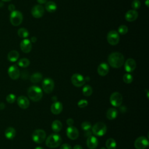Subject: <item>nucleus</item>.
Here are the masks:
<instances>
[{
  "instance_id": "nucleus-40",
  "label": "nucleus",
  "mask_w": 149,
  "mask_h": 149,
  "mask_svg": "<svg viewBox=\"0 0 149 149\" xmlns=\"http://www.w3.org/2000/svg\"><path fill=\"white\" fill-rule=\"evenodd\" d=\"M8 10H9L10 12H12L15 10V6L13 4H10V5H9V6H8Z\"/></svg>"
},
{
  "instance_id": "nucleus-19",
  "label": "nucleus",
  "mask_w": 149,
  "mask_h": 149,
  "mask_svg": "<svg viewBox=\"0 0 149 149\" xmlns=\"http://www.w3.org/2000/svg\"><path fill=\"white\" fill-rule=\"evenodd\" d=\"M63 109V106L61 102L58 101L54 102L51 106V111L53 114H59Z\"/></svg>"
},
{
  "instance_id": "nucleus-1",
  "label": "nucleus",
  "mask_w": 149,
  "mask_h": 149,
  "mask_svg": "<svg viewBox=\"0 0 149 149\" xmlns=\"http://www.w3.org/2000/svg\"><path fill=\"white\" fill-rule=\"evenodd\" d=\"M108 62L109 65L112 68H119L123 65L125 62V58L121 53L114 52L109 55Z\"/></svg>"
},
{
  "instance_id": "nucleus-37",
  "label": "nucleus",
  "mask_w": 149,
  "mask_h": 149,
  "mask_svg": "<svg viewBox=\"0 0 149 149\" xmlns=\"http://www.w3.org/2000/svg\"><path fill=\"white\" fill-rule=\"evenodd\" d=\"M87 105H88V101L86 100H81L77 103L78 107L81 108L86 107Z\"/></svg>"
},
{
  "instance_id": "nucleus-21",
  "label": "nucleus",
  "mask_w": 149,
  "mask_h": 149,
  "mask_svg": "<svg viewBox=\"0 0 149 149\" xmlns=\"http://www.w3.org/2000/svg\"><path fill=\"white\" fill-rule=\"evenodd\" d=\"M87 146L88 148L90 149H95L97 148L98 141L97 139L93 136H90L88 137L87 140Z\"/></svg>"
},
{
  "instance_id": "nucleus-46",
  "label": "nucleus",
  "mask_w": 149,
  "mask_h": 149,
  "mask_svg": "<svg viewBox=\"0 0 149 149\" xmlns=\"http://www.w3.org/2000/svg\"><path fill=\"white\" fill-rule=\"evenodd\" d=\"M3 2H9V1H12V0H2Z\"/></svg>"
},
{
  "instance_id": "nucleus-12",
  "label": "nucleus",
  "mask_w": 149,
  "mask_h": 149,
  "mask_svg": "<svg viewBox=\"0 0 149 149\" xmlns=\"http://www.w3.org/2000/svg\"><path fill=\"white\" fill-rule=\"evenodd\" d=\"M8 74L10 79L16 80L20 77V72L17 66L15 65H13L9 67L8 69Z\"/></svg>"
},
{
  "instance_id": "nucleus-41",
  "label": "nucleus",
  "mask_w": 149,
  "mask_h": 149,
  "mask_svg": "<svg viewBox=\"0 0 149 149\" xmlns=\"http://www.w3.org/2000/svg\"><path fill=\"white\" fill-rule=\"evenodd\" d=\"M72 149H83V148L81 146H80L79 144H77V145H75Z\"/></svg>"
},
{
  "instance_id": "nucleus-45",
  "label": "nucleus",
  "mask_w": 149,
  "mask_h": 149,
  "mask_svg": "<svg viewBox=\"0 0 149 149\" xmlns=\"http://www.w3.org/2000/svg\"><path fill=\"white\" fill-rule=\"evenodd\" d=\"M35 149H44V148L41 147H37L35 148Z\"/></svg>"
},
{
  "instance_id": "nucleus-16",
  "label": "nucleus",
  "mask_w": 149,
  "mask_h": 149,
  "mask_svg": "<svg viewBox=\"0 0 149 149\" xmlns=\"http://www.w3.org/2000/svg\"><path fill=\"white\" fill-rule=\"evenodd\" d=\"M66 135L70 139L75 140L79 136L78 130L73 126H69L66 129Z\"/></svg>"
},
{
  "instance_id": "nucleus-23",
  "label": "nucleus",
  "mask_w": 149,
  "mask_h": 149,
  "mask_svg": "<svg viewBox=\"0 0 149 149\" xmlns=\"http://www.w3.org/2000/svg\"><path fill=\"white\" fill-rule=\"evenodd\" d=\"M16 135V130L13 127H9L5 131V136L8 140L13 139Z\"/></svg>"
},
{
  "instance_id": "nucleus-13",
  "label": "nucleus",
  "mask_w": 149,
  "mask_h": 149,
  "mask_svg": "<svg viewBox=\"0 0 149 149\" xmlns=\"http://www.w3.org/2000/svg\"><path fill=\"white\" fill-rule=\"evenodd\" d=\"M31 12L34 17L40 18L44 13V8L41 5H36L33 7Z\"/></svg>"
},
{
  "instance_id": "nucleus-44",
  "label": "nucleus",
  "mask_w": 149,
  "mask_h": 149,
  "mask_svg": "<svg viewBox=\"0 0 149 149\" xmlns=\"http://www.w3.org/2000/svg\"><path fill=\"white\" fill-rule=\"evenodd\" d=\"M37 38L36 37H32L31 38V41L33 42H36L37 41Z\"/></svg>"
},
{
  "instance_id": "nucleus-39",
  "label": "nucleus",
  "mask_w": 149,
  "mask_h": 149,
  "mask_svg": "<svg viewBox=\"0 0 149 149\" xmlns=\"http://www.w3.org/2000/svg\"><path fill=\"white\" fill-rule=\"evenodd\" d=\"M66 123H67V124H68V125L69 126H73V123H74V120H73V119L69 118V119H67Z\"/></svg>"
},
{
  "instance_id": "nucleus-6",
  "label": "nucleus",
  "mask_w": 149,
  "mask_h": 149,
  "mask_svg": "<svg viewBox=\"0 0 149 149\" xmlns=\"http://www.w3.org/2000/svg\"><path fill=\"white\" fill-rule=\"evenodd\" d=\"M46 137V134L44 130L37 129L35 130L32 134L33 140L38 144L42 143Z\"/></svg>"
},
{
  "instance_id": "nucleus-38",
  "label": "nucleus",
  "mask_w": 149,
  "mask_h": 149,
  "mask_svg": "<svg viewBox=\"0 0 149 149\" xmlns=\"http://www.w3.org/2000/svg\"><path fill=\"white\" fill-rule=\"evenodd\" d=\"M60 149H72V147L69 144L66 143V144H62L61 146Z\"/></svg>"
},
{
  "instance_id": "nucleus-32",
  "label": "nucleus",
  "mask_w": 149,
  "mask_h": 149,
  "mask_svg": "<svg viewBox=\"0 0 149 149\" xmlns=\"http://www.w3.org/2000/svg\"><path fill=\"white\" fill-rule=\"evenodd\" d=\"M133 78L132 75L129 73H126L123 76V81L127 84L131 83L133 81Z\"/></svg>"
},
{
  "instance_id": "nucleus-25",
  "label": "nucleus",
  "mask_w": 149,
  "mask_h": 149,
  "mask_svg": "<svg viewBox=\"0 0 149 149\" xmlns=\"http://www.w3.org/2000/svg\"><path fill=\"white\" fill-rule=\"evenodd\" d=\"M45 9L49 13L54 12L57 9V5L54 1H49L45 3Z\"/></svg>"
},
{
  "instance_id": "nucleus-17",
  "label": "nucleus",
  "mask_w": 149,
  "mask_h": 149,
  "mask_svg": "<svg viewBox=\"0 0 149 149\" xmlns=\"http://www.w3.org/2000/svg\"><path fill=\"white\" fill-rule=\"evenodd\" d=\"M17 103L19 107L22 109H26L29 107L30 102L29 99L23 95L19 96L17 98Z\"/></svg>"
},
{
  "instance_id": "nucleus-33",
  "label": "nucleus",
  "mask_w": 149,
  "mask_h": 149,
  "mask_svg": "<svg viewBox=\"0 0 149 149\" xmlns=\"http://www.w3.org/2000/svg\"><path fill=\"white\" fill-rule=\"evenodd\" d=\"M81 129L84 131H88V130H90V129H91V124L89 122L85 121L81 123Z\"/></svg>"
},
{
  "instance_id": "nucleus-35",
  "label": "nucleus",
  "mask_w": 149,
  "mask_h": 149,
  "mask_svg": "<svg viewBox=\"0 0 149 149\" xmlns=\"http://www.w3.org/2000/svg\"><path fill=\"white\" fill-rule=\"evenodd\" d=\"M16 95L13 94H9L6 97V101L9 104H12L16 101Z\"/></svg>"
},
{
  "instance_id": "nucleus-42",
  "label": "nucleus",
  "mask_w": 149,
  "mask_h": 149,
  "mask_svg": "<svg viewBox=\"0 0 149 149\" xmlns=\"http://www.w3.org/2000/svg\"><path fill=\"white\" fill-rule=\"evenodd\" d=\"M5 108V105L3 102H0V109H3Z\"/></svg>"
},
{
  "instance_id": "nucleus-27",
  "label": "nucleus",
  "mask_w": 149,
  "mask_h": 149,
  "mask_svg": "<svg viewBox=\"0 0 149 149\" xmlns=\"http://www.w3.org/2000/svg\"><path fill=\"white\" fill-rule=\"evenodd\" d=\"M42 74L39 72H36L30 76V81L32 83H36L40 82L42 80Z\"/></svg>"
},
{
  "instance_id": "nucleus-15",
  "label": "nucleus",
  "mask_w": 149,
  "mask_h": 149,
  "mask_svg": "<svg viewBox=\"0 0 149 149\" xmlns=\"http://www.w3.org/2000/svg\"><path fill=\"white\" fill-rule=\"evenodd\" d=\"M125 63V70L127 72H132L136 67V63L134 59L133 58H129L127 59Z\"/></svg>"
},
{
  "instance_id": "nucleus-48",
  "label": "nucleus",
  "mask_w": 149,
  "mask_h": 149,
  "mask_svg": "<svg viewBox=\"0 0 149 149\" xmlns=\"http://www.w3.org/2000/svg\"><path fill=\"white\" fill-rule=\"evenodd\" d=\"M100 149H106L105 148H104V147H102V148H101Z\"/></svg>"
},
{
  "instance_id": "nucleus-28",
  "label": "nucleus",
  "mask_w": 149,
  "mask_h": 149,
  "mask_svg": "<svg viewBox=\"0 0 149 149\" xmlns=\"http://www.w3.org/2000/svg\"><path fill=\"white\" fill-rule=\"evenodd\" d=\"M105 146L107 149H116V143L113 139L109 138L106 141Z\"/></svg>"
},
{
  "instance_id": "nucleus-20",
  "label": "nucleus",
  "mask_w": 149,
  "mask_h": 149,
  "mask_svg": "<svg viewBox=\"0 0 149 149\" xmlns=\"http://www.w3.org/2000/svg\"><path fill=\"white\" fill-rule=\"evenodd\" d=\"M138 12L135 10H129L125 14V19L129 22L136 20L138 17Z\"/></svg>"
},
{
  "instance_id": "nucleus-14",
  "label": "nucleus",
  "mask_w": 149,
  "mask_h": 149,
  "mask_svg": "<svg viewBox=\"0 0 149 149\" xmlns=\"http://www.w3.org/2000/svg\"><path fill=\"white\" fill-rule=\"evenodd\" d=\"M20 47L21 50L24 53H29L31 51L32 48V45L31 41L27 38L23 39L20 44Z\"/></svg>"
},
{
  "instance_id": "nucleus-43",
  "label": "nucleus",
  "mask_w": 149,
  "mask_h": 149,
  "mask_svg": "<svg viewBox=\"0 0 149 149\" xmlns=\"http://www.w3.org/2000/svg\"><path fill=\"white\" fill-rule=\"evenodd\" d=\"M37 2L40 3V4H42V3H45V2H47V0H37Z\"/></svg>"
},
{
  "instance_id": "nucleus-11",
  "label": "nucleus",
  "mask_w": 149,
  "mask_h": 149,
  "mask_svg": "<svg viewBox=\"0 0 149 149\" xmlns=\"http://www.w3.org/2000/svg\"><path fill=\"white\" fill-rule=\"evenodd\" d=\"M148 140L144 136L138 137L134 141V147L136 149H145L148 146Z\"/></svg>"
},
{
  "instance_id": "nucleus-7",
  "label": "nucleus",
  "mask_w": 149,
  "mask_h": 149,
  "mask_svg": "<svg viewBox=\"0 0 149 149\" xmlns=\"http://www.w3.org/2000/svg\"><path fill=\"white\" fill-rule=\"evenodd\" d=\"M107 39L108 42L111 45H116L119 42L120 37L119 33L115 30H111L108 32Z\"/></svg>"
},
{
  "instance_id": "nucleus-24",
  "label": "nucleus",
  "mask_w": 149,
  "mask_h": 149,
  "mask_svg": "<svg viewBox=\"0 0 149 149\" xmlns=\"http://www.w3.org/2000/svg\"><path fill=\"white\" fill-rule=\"evenodd\" d=\"M118 115V111L117 110L114 108H111L108 109V110L107 112L106 116L107 118L109 120H112L116 118Z\"/></svg>"
},
{
  "instance_id": "nucleus-29",
  "label": "nucleus",
  "mask_w": 149,
  "mask_h": 149,
  "mask_svg": "<svg viewBox=\"0 0 149 149\" xmlns=\"http://www.w3.org/2000/svg\"><path fill=\"white\" fill-rule=\"evenodd\" d=\"M30 63V62L29 59L26 58H23L19 59V61L17 62V65L21 68H27L29 66Z\"/></svg>"
},
{
  "instance_id": "nucleus-34",
  "label": "nucleus",
  "mask_w": 149,
  "mask_h": 149,
  "mask_svg": "<svg viewBox=\"0 0 149 149\" xmlns=\"http://www.w3.org/2000/svg\"><path fill=\"white\" fill-rule=\"evenodd\" d=\"M128 31V27L125 25H121L118 28V32L119 34L122 35H124L126 34Z\"/></svg>"
},
{
  "instance_id": "nucleus-36",
  "label": "nucleus",
  "mask_w": 149,
  "mask_h": 149,
  "mask_svg": "<svg viewBox=\"0 0 149 149\" xmlns=\"http://www.w3.org/2000/svg\"><path fill=\"white\" fill-rule=\"evenodd\" d=\"M141 5L140 1L139 0H133L132 3V7L133 9V10H136L140 8Z\"/></svg>"
},
{
  "instance_id": "nucleus-31",
  "label": "nucleus",
  "mask_w": 149,
  "mask_h": 149,
  "mask_svg": "<svg viewBox=\"0 0 149 149\" xmlns=\"http://www.w3.org/2000/svg\"><path fill=\"white\" fill-rule=\"evenodd\" d=\"M17 34L21 38H26L29 36V32L25 28H20L17 30Z\"/></svg>"
},
{
  "instance_id": "nucleus-18",
  "label": "nucleus",
  "mask_w": 149,
  "mask_h": 149,
  "mask_svg": "<svg viewBox=\"0 0 149 149\" xmlns=\"http://www.w3.org/2000/svg\"><path fill=\"white\" fill-rule=\"evenodd\" d=\"M109 70V66L105 62H102L99 65L97 68V72L101 76H106Z\"/></svg>"
},
{
  "instance_id": "nucleus-47",
  "label": "nucleus",
  "mask_w": 149,
  "mask_h": 149,
  "mask_svg": "<svg viewBox=\"0 0 149 149\" xmlns=\"http://www.w3.org/2000/svg\"><path fill=\"white\" fill-rule=\"evenodd\" d=\"M148 0H146V5H147V6H148Z\"/></svg>"
},
{
  "instance_id": "nucleus-2",
  "label": "nucleus",
  "mask_w": 149,
  "mask_h": 149,
  "mask_svg": "<svg viewBox=\"0 0 149 149\" xmlns=\"http://www.w3.org/2000/svg\"><path fill=\"white\" fill-rule=\"evenodd\" d=\"M29 98L32 101L36 102L40 101L42 97V91L41 88L37 86L30 87L27 90Z\"/></svg>"
},
{
  "instance_id": "nucleus-10",
  "label": "nucleus",
  "mask_w": 149,
  "mask_h": 149,
  "mask_svg": "<svg viewBox=\"0 0 149 149\" xmlns=\"http://www.w3.org/2000/svg\"><path fill=\"white\" fill-rule=\"evenodd\" d=\"M71 81L72 84L76 87H81L85 84V79L80 74L75 73L71 77Z\"/></svg>"
},
{
  "instance_id": "nucleus-8",
  "label": "nucleus",
  "mask_w": 149,
  "mask_h": 149,
  "mask_svg": "<svg viewBox=\"0 0 149 149\" xmlns=\"http://www.w3.org/2000/svg\"><path fill=\"white\" fill-rule=\"evenodd\" d=\"M42 87L44 91L47 94L51 93L54 88V82L51 78H45L42 82Z\"/></svg>"
},
{
  "instance_id": "nucleus-30",
  "label": "nucleus",
  "mask_w": 149,
  "mask_h": 149,
  "mask_svg": "<svg viewBox=\"0 0 149 149\" xmlns=\"http://www.w3.org/2000/svg\"><path fill=\"white\" fill-rule=\"evenodd\" d=\"M82 91H83V94H84V95H85L86 97H88L92 94L93 88L90 85H86L83 87Z\"/></svg>"
},
{
  "instance_id": "nucleus-3",
  "label": "nucleus",
  "mask_w": 149,
  "mask_h": 149,
  "mask_svg": "<svg viewBox=\"0 0 149 149\" xmlns=\"http://www.w3.org/2000/svg\"><path fill=\"white\" fill-rule=\"evenodd\" d=\"M62 142L61 137L58 134L54 133L48 136L45 140L46 146L51 148H54L59 147Z\"/></svg>"
},
{
  "instance_id": "nucleus-22",
  "label": "nucleus",
  "mask_w": 149,
  "mask_h": 149,
  "mask_svg": "<svg viewBox=\"0 0 149 149\" xmlns=\"http://www.w3.org/2000/svg\"><path fill=\"white\" fill-rule=\"evenodd\" d=\"M19 58V53L16 50L10 51L7 55V59L11 62H16Z\"/></svg>"
},
{
  "instance_id": "nucleus-5",
  "label": "nucleus",
  "mask_w": 149,
  "mask_h": 149,
  "mask_svg": "<svg viewBox=\"0 0 149 149\" xmlns=\"http://www.w3.org/2000/svg\"><path fill=\"white\" fill-rule=\"evenodd\" d=\"M92 132L95 136H102L107 132V126L103 122H97L93 126Z\"/></svg>"
},
{
  "instance_id": "nucleus-4",
  "label": "nucleus",
  "mask_w": 149,
  "mask_h": 149,
  "mask_svg": "<svg viewBox=\"0 0 149 149\" xmlns=\"http://www.w3.org/2000/svg\"><path fill=\"white\" fill-rule=\"evenodd\" d=\"M23 15L21 12L15 10L10 14V22L13 26H19L23 21Z\"/></svg>"
},
{
  "instance_id": "nucleus-26",
  "label": "nucleus",
  "mask_w": 149,
  "mask_h": 149,
  "mask_svg": "<svg viewBox=\"0 0 149 149\" xmlns=\"http://www.w3.org/2000/svg\"><path fill=\"white\" fill-rule=\"evenodd\" d=\"M62 123L58 120H55L53 121L51 125V128L52 130L55 132H59V131H61V130L62 129Z\"/></svg>"
},
{
  "instance_id": "nucleus-9",
  "label": "nucleus",
  "mask_w": 149,
  "mask_h": 149,
  "mask_svg": "<svg viewBox=\"0 0 149 149\" xmlns=\"http://www.w3.org/2000/svg\"><path fill=\"white\" fill-rule=\"evenodd\" d=\"M123 100L122 95H121L120 93L118 92H114L113 93L109 98V101L111 104L115 107H120L122 104Z\"/></svg>"
}]
</instances>
